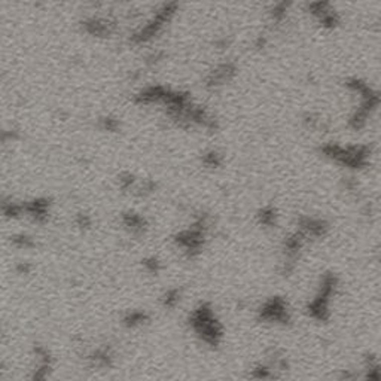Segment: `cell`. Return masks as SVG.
<instances>
[{
    "label": "cell",
    "mask_w": 381,
    "mask_h": 381,
    "mask_svg": "<svg viewBox=\"0 0 381 381\" xmlns=\"http://www.w3.org/2000/svg\"><path fill=\"white\" fill-rule=\"evenodd\" d=\"M188 322L192 326V329L207 344H210L213 347L219 345V342L222 339L223 329H222L220 323L214 319L210 304L198 305L192 311V314L189 316Z\"/></svg>",
    "instance_id": "cell-1"
},
{
    "label": "cell",
    "mask_w": 381,
    "mask_h": 381,
    "mask_svg": "<svg viewBox=\"0 0 381 381\" xmlns=\"http://www.w3.org/2000/svg\"><path fill=\"white\" fill-rule=\"evenodd\" d=\"M174 12H176V3L174 2L166 3L145 27H142L137 33L131 36V41L134 43L149 42L164 29V26L169 23L170 18L174 15Z\"/></svg>",
    "instance_id": "cell-2"
},
{
    "label": "cell",
    "mask_w": 381,
    "mask_h": 381,
    "mask_svg": "<svg viewBox=\"0 0 381 381\" xmlns=\"http://www.w3.org/2000/svg\"><path fill=\"white\" fill-rule=\"evenodd\" d=\"M258 319L261 322H274V323H289L291 316L288 311L286 301L282 297L271 298L267 301L258 311Z\"/></svg>",
    "instance_id": "cell-3"
},
{
    "label": "cell",
    "mask_w": 381,
    "mask_h": 381,
    "mask_svg": "<svg viewBox=\"0 0 381 381\" xmlns=\"http://www.w3.org/2000/svg\"><path fill=\"white\" fill-rule=\"evenodd\" d=\"M299 225V231L308 238V237H313V238H319V237H323L328 229H329V225L328 222L322 220V219H316V217H308V216H302L298 222Z\"/></svg>",
    "instance_id": "cell-4"
},
{
    "label": "cell",
    "mask_w": 381,
    "mask_h": 381,
    "mask_svg": "<svg viewBox=\"0 0 381 381\" xmlns=\"http://www.w3.org/2000/svg\"><path fill=\"white\" fill-rule=\"evenodd\" d=\"M307 237L298 229L297 232L289 234L288 237H285L283 241V253H285V259H291L297 262L298 255L301 252L304 243H305Z\"/></svg>",
    "instance_id": "cell-5"
},
{
    "label": "cell",
    "mask_w": 381,
    "mask_h": 381,
    "mask_svg": "<svg viewBox=\"0 0 381 381\" xmlns=\"http://www.w3.org/2000/svg\"><path fill=\"white\" fill-rule=\"evenodd\" d=\"M235 75V66L234 64H220L217 69H214L212 73L207 78V85L209 86H219V85L226 84L228 81H231Z\"/></svg>",
    "instance_id": "cell-6"
},
{
    "label": "cell",
    "mask_w": 381,
    "mask_h": 381,
    "mask_svg": "<svg viewBox=\"0 0 381 381\" xmlns=\"http://www.w3.org/2000/svg\"><path fill=\"white\" fill-rule=\"evenodd\" d=\"M49 206H51V203H49L48 198H36V200L24 204L23 207H24V212L27 213V214H30L35 220H38V222L42 223V222H45L48 219Z\"/></svg>",
    "instance_id": "cell-7"
},
{
    "label": "cell",
    "mask_w": 381,
    "mask_h": 381,
    "mask_svg": "<svg viewBox=\"0 0 381 381\" xmlns=\"http://www.w3.org/2000/svg\"><path fill=\"white\" fill-rule=\"evenodd\" d=\"M122 223L130 232L134 235H142L148 229V222L146 219L136 212H127L122 214Z\"/></svg>",
    "instance_id": "cell-8"
},
{
    "label": "cell",
    "mask_w": 381,
    "mask_h": 381,
    "mask_svg": "<svg viewBox=\"0 0 381 381\" xmlns=\"http://www.w3.org/2000/svg\"><path fill=\"white\" fill-rule=\"evenodd\" d=\"M307 313L313 319H316L319 322H326L329 319V316H331V313H329V302L316 297L307 305Z\"/></svg>",
    "instance_id": "cell-9"
},
{
    "label": "cell",
    "mask_w": 381,
    "mask_h": 381,
    "mask_svg": "<svg viewBox=\"0 0 381 381\" xmlns=\"http://www.w3.org/2000/svg\"><path fill=\"white\" fill-rule=\"evenodd\" d=\"M337 286H338V277H337L334 273H326V274H323L322 282H320V288H319L317 298L325 299V301L329 302L331 298L334 297L335 291H337Z\"/></svg>",
    "instance_id": "cell-10"
},
{
    "label": "cell",
    "mask_w": 381,
    "mask_h": 381,
    "mask_svg": "<svg viewBox=\"0 0 381 381\" xmlns=\"http://www.w3.org/2000/svg\"><path fill=\"white\" fill-rule=\"evenodd\" d=\"M88 359L91 360V363L94 366H100V368H104V366H110L112 360H113V354L110 351V348L107 347H103V348H97L95 351H92Z\"/></svg>",
    "instance_id": "cell-11"
},
{
    "label": "cell",
    "mask_w": 381,
    "mask_h": 381,
    "mask_svg": "<svg viewBox=\"0 0 381 381\" xmlns=\"http://www.w3.org/2000/svg\"><path fill=\"white\" fill-rule=\"evenodd\" d=\"M85 30L92 36H107L110 35V24L101 20H91L85 23Z\"/></svg>",
    "instance_id": "cell-12"
},
{
    "label": "cell",
    "mask_w": 381,
    "mask_h": 381,
    "mask_svg": "<svg viewBox=\"0 0 381 381\" xmlns=\"http://www.w3.org/2000/svg\"><path fill=\"white\" fill-rule=\"evenodd\" d=\"M149 322V314L145 311H130L127 316L122 319V323L127 328H137Z\"/></svg>",
    "instance_id": "cell-13"
},
{
    "label": "cell",
    "mask_w": 381,
    "mask_h": 381,
    "mask_svg": "<svg viewBox=\"0 0 381 381\" xmlns=\"http://www.w3.org/2000/svg\"><path fill=\"white\" fill-rule=\"evenodd\" d=\"M276 220H277V213L273 207H264L262 210L258 213V222L267 228H273L276 226Z\"/></svg>",
    "instance_id": "cell-14"
},
{
    "label": "cell",
    "mask_w": 381,
    "mask_h": 381,
    "mask_svg": "<svg viewBox=\"0 0 381 381\" xmlns=\"http://www.w3.org/2000/svg\"><path fill=\"white\" fill-rule=\"evenodd\" d=\"M23 212H24V207L17 203H12V201L0 203V213L6 217H18Z\"/></svg>",
    "instance_id": "cell-15"
},
{
    "label": "cell",
    "mask_w": 381,
    "mask_h": 381,
    "mask_svg": "<svg viewBox=\"0 0 381 381\" xmlns=\"http://www.w3.org/2000/svg\"><path fill=\"white\" fill-rule=\"evenodd\" d=\"M161 301H163V305L166 308H174L180 301V291L179 289H170L163 295Z\"/></svg>",
    "instance_id": "cell-16"
},
{
    "label": "cell",
    "mask_w": 381,
    "mask_h": 381,
    "mask_svg": "<svg viewBox=\"0 0 381 381\" xmlns=\"http://www.w3.org/2000/svg\"><path fill=\"white\" fill-rule=\"evenodd\" d=\"M11 241H12L14 246L20 247V249H32L35 246L33 238L30 235H27V234H17V235L12 237Z\"/></svg>",
    "instance_id": "cell-17"
},
{
    "label": "cell",
    "mask_w": 381,
    "mask_h": 381,
    "mask_svg": "<svg viewBox=\"0 0 381 381\" xmlns=\"http://www.w3.org/2000/svg\"><path fill=\"white\" fill-rule=\"evenodd\" d=\"M250 377L252 378H256V380H267V378H273V369L265 366V365H256L252 372H250Z\"/></svg>",
    "instance_id": "cell-18"
},
{
    "label": "cell",
    "mask_w": 381,
    "mask_h": 381,
    "mask_svg": "<svg viewBox=\"0 0 381 381\" xmlns=\"http://www.w3.org/2000/svg\"><path fill=\"white\" fill-rule=\"evenodd\" d=\"M203 163H204V166H206V167L217 169V167L222 164V157H220L217 152L210 151V152H207V154L203 157Z\"/></svg>",
    "instance_id": "cell-19"
},
{
    "label": "cell",
    "mask_w": 381,
    "mask_h": 381,
    "mask_svg": "<svg viewBox=\"0 0 381 381\" xmlns=\"http://www.w3.org/2000/svg\"><path fill=\"white\" fill-rule=\"evenodd\" d=\"M142 262H143L145 270H146L148 273H151V274H157V273L160 271V268H161V264H160V261H158L155 256L146 258V259H143Z\"/></svg>",
    "instance_id": "cell-20"
},
{
    "label": "cell",
    "mask_w": 381,
    "mask_h": 381,
    "mask_svg": "<svg viewBox=\"0 0 381 381\" xmlns=\"http://www.w3.org/2000/svg\"><path fill=\"white\" fill-rule=\"evenodd\" d=\"M119 183H121V188L122 189H130L133 188V185L136 183V179L131 173H122L119 176Z\"/></svg>",
    "instance_id": "cell-21"
},
{
    "label": "cell",
    "mask_w": 381,
    "mask_h": 381,
    "mask_svg": "<svg viewBox=\"0 0 381 381\" xmlns=\"http://www.w3.org/2000/svg\"><path fill=\"white\" fill-rule=\"evenodd\" d=\"M101 124H103V128L104 130H107V131H116L118 128H119V122H118V119H115V118H104L103 121H101Z\"/></svg>",
    "instance_id": "cell-22"
},
{
    "label": "cell",
    "mask_w": 381,
    "mask_h": 381,
    "mask_svg": "<svg viewBox=\"0 0 381 381\" xmlns=\"http://www.w3.org/2000/svg\"><path fill=\"white\" fill-rule=\"evenodd\" d=\"M76 223H78V226H79V228L86 229V228H89V226H91L92 220H91V217H89L88 214H85V213H79V214H78V217H76Z\"/></svg>",
    "instance_id": "cell-23"
},
{
    "label": "cell",
    "mask_w": 381,
    "mask_h": 381,
    "mask_svg": "<svg viewBox=\"0 0 381 381\" xmlns=\"http://www.w3.org/2000/svg\"><path fill=\"white\" fill-rule=\"evenodd\" d=\"M18 271H20V274H29L32 271V267L29 264H20L18 265Z\"/></svg>",
    "instance_id": "cell-24"
}]
</instances>
